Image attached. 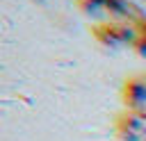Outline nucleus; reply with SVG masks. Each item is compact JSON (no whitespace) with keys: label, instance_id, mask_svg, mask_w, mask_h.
I'll use <instances>...</instances> for the list:
<instances>
[{"label":"nucleus","instance_id":"f257e3e1","mask_svg":"<svg viewBox=\"0 0 146 141\" xmlns=\"http://www.w3.org/2000/svg\"><path fill=\"white\" fill-rule=\"evenodd\" d=\"M91 34L103 43V45H110V48H116V45H123V43H135L139 32L132 27V25H123V23H98L91 27Z\"/></svg>","mask_w":146,"mask_h":141},{"label":"nucleus","instance_id":"f03ea898","mask_svg":"<svg viewBox=\"0 0 146 141\" xmlns=\"http://www.w3.org/2000/svg\"><path fill=\"white\" fill-rule=\"evenodd\" d=\"M116 134L123 141H139L146 134V109H125L116 116Z\"/></svg>","mask_w":146,"mask_h":141},{"label":"nucleus","instance_id":"7ed1b4c3","mask_svg":"<svg viewBox=\"0 0 146 141\" xmlns=\"http://www.w3.org/2000/svg\"><path fill=\"white\" fill-rule=\"evenodd\" d=\"M123 102L128 105V109H135V111H141L146 109V77H130L125 84H123Z\"/></svg>","mask_w":146,"mask_h":141},{"label":"nucleus","instance_id":"20e7f679","mask_svg":"<svg viewBox=\"0 0 146 141\" xmlns=\"http://www.w3.org/2000/svg\"><path fill=\"white\" fill-rule=\"evenodd\" d=\"M75 2L84 14H96L103 7H107V0H75Z\"/></svg>","mask_w":146,"mask_h":141},{"label":"nucleus","instance_id":"39448f33","mask_svg":"<svg viewBox=\"0 0 146 141\" xmlns=\"http://www.w3.org/2000/svg\"><path fill=\"white\" fill-rule=\"evenodd\" d=\"M132 48H135L141 57H146V36H144V34H139V36H137V41L132 43Z\"/></svg>","mask_w":146,"mask_h":141},{"label":"nucleus","instance_id":"423d86ee","mask_svg":"<svg viewBox=\"0 0 146 141\" xmlns=\"http://www.w3.org/2000/svg\"><path fill=\"white\" fill-rule=\"evenodd\" d=\"M135 30H137L139 34H144V36H146V16H139V18H137V25H135Z\"/></svg>","mask_w":146,"mask_h":141}]
</instances>
